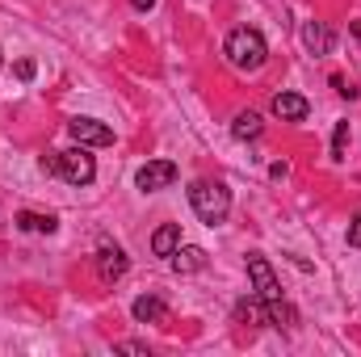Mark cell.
I'll use <instances>...</instances> for the list:
<instances>
[{
	"instance_id": "obj_10",
	"label": "cell",
	"mask_w": 361,
	"mask_h": 357,
	"mask_svg": "<svg viewBox=\"0 0 361 357\" xmlns=\"http://www.w3.org/2000/svg\"><path fill=\"white\" fill-rule=\"evenodd\" d=\"M130 315H135L139 324H160V320H164V303H160L156 294H139L135 307H130Z\"/></svg>"
},
{
	"instance_id": "obj_20",
	"label": "cell",
	"mask_w": 361,
	"mask_h": 357,
	"mask_svg": "<svg viewBox=\"0 0 361 357\" xmlns=\"http://www.w3.org/2000/svg\"><path fill=\"white\" fill-rule=\"evenodd\" d=\"M130 4H135L139 13H147V8H156V0H130Z\"/></svg>"
},
{
	"instance_id": "obj_11",
	"label": "cell",
	"mask_w": 361,
	"mask_h": 357,
	"mask_svg": "<svg viewBox=\"0 0 361 357\" xmlns=\"http://www.w3.org/2000/svg\"><path fill=\"white\" fill-rule=\"evenodd\" d=\"M180 248V223H164L156 236H152V253L156 257H173Z\"/></svg>"
},
{
	"instance_id": "obj_12",
	"label": "cell",
	"mask_w": 361,
	"mask_h": 357,
	"mask_svg": "<svg viewBox=\"0 0 361 357\" xmlns=\"http://www.w3.org/2000/svg\"><path fill=\"white\" fill-rule=\"evenodd\" d=\"M235 320L248 324V328H261V324H269V311H265L261 298H244V303L235 307Z\"/></svg>"
},
{
	"instance_id": "obj_4",
	"label": "cell",
	"mask_w": 361,
	"mask_h": 357,
	"mask_svg": "<svg viewBox=\"0 0 361 357\" xmlns=\"http://www.w3.org/2000/svg\"><path fill=\"white\" fill-rule=\"evenodd\" d=\"M42 173H55V177H63L68 185H89V181L97 177V160L85 152V143H80V147H72V152L42 156Z\"/></svg>"
},
{
	"instance_id": "obj_14",
	"label": "cell",
	"mask_w": 361,
	"mask_h": 357,
	"mask_svg": "<svg viewBox=\"0 0 361 357\" xmlns=\"http://www.w3.org/2000/svg\"><path fill=\"white\" fill-rule=\"evenodd\" d=\"M231 135H235V139H261V114H252V109L235 114V122H231Z\"/></svg>"
},
{
	"instance_id": "obj_5",
	"label": "cell",
	"mask_w": 361,
	"mask_h": 357,
	"mask_svg": "<svg viewBox=\"0 0 361 357\" xmlns=\"http://www.w3.org/2000/svg\"><path fill=\"white\" fill-rule=\"evenodd\" d=\"M177 181V164L173 160H147L139 173H135V185L143 189V193H160V189H169Z\"/></svg>"
},
{
	"instance_id": "obj_13",
	"label": "cell",
	"mask_w": 361,
	"mask_h": 357,
	"mask_svg": "<svg viewBox=\"0 0 361 357\" xmlns=\"http://www.w3.org/2000/svg\"><path fill=\"white\" fill-rule=\"evenodd\" d=\"M173 269H177V273H197V269H206V253L193 248V244H185V248L173 253Z\"/></svg>"
},
{
	"instance_id": "obj_2",
	"label": "cell",
	"mask_w": 361,
	"mask_h": 357,
	"mask_svg": "<svg viewBox=\"0 0 361 357\" xmlns=\"http://www.w3.org/2000/svg\"><path fill=\"white\" fill-rule=\"evenodd\" d=\"M189 206L206 227H219L231 214V189L223 181H193L189 185Z\"/></svg>"
},
{
	"instance_id": "obj_3",
	"label": "cell",
	"mask_w": 361,
	"mask_h": 357,
	"mask_svg": "<svg viewBox=\"0 0 361 357\" xmlns=\"http://www.w3.org/2000/svg\"><path fill=\"white\" fill-rule=\"evenodd\" d=\"M227 59H231V68H240V72H257V68H265L269 47H265V38H261L257 30L240 25V30L227 34Z\"/></svg>"
},
{
	"instance_id": "obj_9",
	"label": "cell",
	"mask_w": 361,
	"mask_h": 357,
	"mask_svg": "<svg viewBox=\"0 0 361 357\" xmlns=\"http://www.w3.org/2000/svg\"><path fill=\"white\" fill-rule=\"evenodd\" d=\"M302 42H307L311 55H328V51H332V30H328L324 21H307V25H302Z\"/></svg>"
},
{
	"instance_id": "obj_1",
	"label": "cell",
	"mask_w": 361,
	"mask_h": 357,
	"mask_svg": "<svg viewBox=\"0 0 361 357\" xmlns=\"http://www.w3.org/2000/svg\"><path fill=\"white\" fill-rule=\"evenodd\" d=\"M248 277H252V286H257V298L265 303V311H269V324L277 328H290L298 315H294V307L286 303V294H281V282H277V273L265 257H248Z\"/></svg>"
},
{
	"instance_id": "obj_17",
	"label": "cell",
	"mask_w": 361,
	"mask_h": 357,
	"mask_svg": "<svg viewBox=\"0 0 361 357\" xmlns=\"http://www.w3.org/2000/svg\"><path fill=\"white\" fill-rule=\"evenodd\" d=\"M349 244H353V248H361V214L349 223Z\"/></svg>"
},
{
	"instance_id": "obj_15",
	"label": "cell",
	"mask_w": 361,
	"mask_h": 357,
	"mask_svg": "<svg viewBox=\"0 0 361 357\" xmlns=\"http://www.w3.org/2000/svg\"><path fill=\"white\" fill-rule=\"evenodd\" d=\"M17 227H21V231H42V236H51L59 223H55V214H34V210H21V214H17Z\"/></svg>"
},
{
	"instance_id": "obj_16",
	"label": "cell",
	"mask_w": 361,
	"mask_h": 357,
	"mask_svg": "<svg viewBox=\"0 0 361 357\" xmlns=\"http://www.w3.org/2000/svg\"><path fill=\"white\" fill-rule=\"evenodd\" d=\"M345 147H349V122H336V135H332V160H345Z\"/></svg>"
},
{
	"instance_id": "obj_7",
	"label": "cell",
	"mask_w": 361,
	"mask_h": 357,
	"mask_svg": "<svg viewBox=\"0 0 361 357\" xmlns=\"http://www.w3.org/2000/svg\"><path fill=\"white\" fill-rule=\"evenodd\" d=\"M122 273H126V253H122L118 244H101V248H97V277H101L105 286H114Z\"/></svg>"
},
{
	"instance_id": "obj_21",
	"label": "cell",
	"mask_w": 361,
	"mask_h": 357,
	"mask_svg": "<svg viewBox=\"0 0 361 357\" xmlns=\"http://www.w3.org/2000/svg\"><path fill=\"white\" fill-rule=\"evenodd\" d=\"M0 63H4V55H0Z\"/></svg>"
},
{
	"instance_id": "obj_18",
	"label": "cell",
	"mask_w": 361,
	"mask_h": 357,
	"mask_svg": "<svg viewBox=\"0 0 361 357\" xmlns=\"http://www.w3.org/2000/svg\"><path fill=\"white\" fill-rule=\"evenodd\" d=\"M17 76H21V80H34V63H30V59H21V63H17Z\"/></svg>"
},
{
	"instance_id": "obj_8",
	"label": "cell",
	"mask_w": 361,
	"mask_h": 357,
	"mask_svg": "<svg viewBox=\"0 0 361 357\" xmlns=\"http://www.w3.org/2000/svg\"><path fill=\"white\" fill-rule=\"evenodd\" d=\"M269 109H273V118H281V122H302L311 105H307V97H298V92H277Z\"/></svg>"
},
{
	"instance_id": "obj_6",
	"label": "cell",
	"mask_w": 361,
	"mask_h": 357,
	"mask_svg": "<svg viewBox=\"0 0 361 357\" xmlns=\"http://www.w3.org/2000/svg\"><path fill=\"white\" fill-rule=\"evenodd\" d=\"M68 131H72V139L85 143V147H109V143H114V131H109L105 122H97V118H72Z\"/></svg>"
},
{
	"instance_id": "obj_19",
	"label": "cell",
	"mask_w": 361,
	"mask_h": 357,
	"mask_svg": "<svg viewBox=\"0 0 361 357\" xmlns=\"http://www.w3.org/2000/svg\"><path fill=\"white\" fill-rule=\"evenodd\" d=\"M118 349H122V353H147V349H143V345H135V341H122Z\"/></svg>"
}]
</instances>
